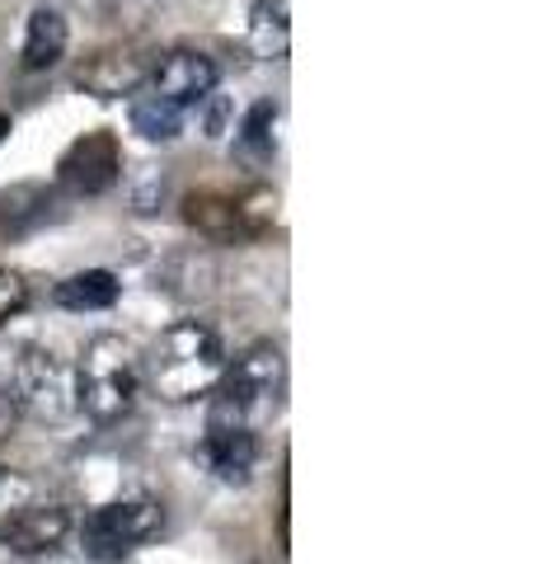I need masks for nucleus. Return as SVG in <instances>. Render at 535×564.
Listing matches in <instances>:
<instances>
[{"label": "nucleus", "mask_w": 535, "mask_h": 564, "mask_svg": "<svg viewBox=\"0 0 535 564\" xmlns=\"http://www.w3.org/2000/svg\"><path fill=\"white\" fill-rule=\"evenodd\" d=\"M226 344L207 321H174L141 358V381L165 404H198L226 372Z\"/></svg>", "instance_id": "1"}, {"label": "nucleus", "mask_w": 535, "mask_h": 564, "mask_svg": "<svg viewBox=\"0 0 535 564\" xmlns=\"http://www.w3.org/2000/svg\"><path fill=\"white\" fill-rule=\"evenodd\" d=\"M287 391V358L277 344L244 348L236 362H226L217 391L207 395V433L221 429H254L282 404Z\"/></svg>", "instance_id": "2"}, {"label": "nucleus", "mask_w": 535, "mask_h": 564, "mask_svg": "<svg viewBox=\"0 0 535 564\" xmlns=\"http://www.w3.org/2000/svg\"><path fill=\"white\" fill-rule=\"evenodd\" d=\"M141 391V352L122 334H95L76 367V400L89 423L109 429L132 414Z\"/></svg>", "instance_id": "3"}, {"label": "nucleus", "mask_w": 535, "mask_h": 564, "mask_svg": "<svg viewBox=\"0 0 535 564\" xmlns=\"http://www.w3.org/2000/svg\"><path fill=\"white\" fill-rule=\"evenodd\" d=\"M6 395L14 400V410L29 414L33 423H66L70 414H80L76 367L52 348H24L20 358H14Z\"/></svg>", "instance_id": "4"}, {"label": "nucleus", "mask_w": 535, "mask_h": 564, "mask_svg": "<svg viewBox=\"0 0 535 564\" xmlns=\"http://www.w3.org/2000/svg\"><path fill=\"white\" fill-rule=\"evenodd\" d=\"M160 522H165V508L160 499H122V503H103L80 522V551L99 564H118L128 560L137 545H146Z\"/></svg>", "instance_id": "5"}, {"label": "nucleus", "mask_w": 535, "mask_h": 564, "mask_svg": "<svg viewBox=\"0 0 535 564\" xmlns=\"http://www.w3.org/2000/svg\"><path fill=\"white\" fill-rule=\"evenodd\" d=\"M57 184L70 198H99L122 184V147L113 132H85L57 161Z\"/></svg>", "instance_id": "6"}, {"label": "nucleus", "mask_w": 535, "mask_h": 564, "mask_svg": "<svg viewBox=\"0 0 535 564\" xmlns=\"http://www.w3.org/2000/svg\"><path fill=\"white\" fill-rule=\"evenodd\" d=\"M151 70H155V52L141 47V43H113V47H99L95 57H85L76 70V85L95 99H128L137 95L141 85H151Z\"/></svg>", "instance_id": "7"}, {"label": "nucleus", "mask_w": 535, "mask_h": 564, "mask_svg": "<svg viewBox=\"0 0 535 564\" xmlns=\"http://www.w3.org/2000/svg\"><path fill=\"white\" fill-rule=\"evenodd\" d=\"M70 536V508L66 503H24L20 513L0 518V545H6L10 555H52L57 545Z\"/></svg>", "instance_id": "8"}, {"label": "nucleus", "mask_w": 535, "mask_h": 564, "mask_svg": "<svg viewBox=\"0 0 535 564\" xmlns=\"http://www.w3.org/2000/svg\"><path fill=\"white\" fill-rule=\"evenodd\" d=\"M217 85H221V66L211 62L207 52H198V47L160 52L155 70H151V90L174 99V104H184V109H193L198 99H207Z\"/></svg>", "instance_id": "9"}, {"label": "nucleus", "mask_w": 535, "mask_h": 564, "mask_svg": "<svg viewBox=\"0 0 535 564\" xmlns=\"http://www.w3.org/2000/svg\"><path fill=\"white\" fill-rule=\"evenodd\" d=\"M203 462L221 485H249L259 466V433L254 429L203 433Z\"/></svg>", "instance_id": "10"}, {"label": "nucleus", "mask_w": 535, "mask_h": 564, "mask_svg": "<svg viewBox=\"0 0 535 564\" xmlns=\"http://www.w3.org/2000/svg\"><path fill=\"white\" fill-rule=\"evenodd\" d=\"M184 221H188V231H198L211 245H236V240H244L240 236V221H236V198H230V193H217V188L188 193V198H184Z\"/></svg>", "instance_id": "11"}, {"label": "nucleus", "mask_w": 535, "mask_h": 564, "mask_svg": "<svg viewBox=\"0 0 535 564\" xmlns=\"http://www.w3.org/2000/svg\"><path fill=\"white\" fill-rule=\"evenodd\" d=\"M66 43H70V29L57 10H47L39 6L29 14V24H24V47H20V62L24 70H47V66H57L66 57Z\"/></svg>", "instance_id": "12"}, {"label": "nucleus", "mask_w": 535, "mask_h": 564, "mask_svg": "<svg viewBox=\"0 0 535 564\" xmlns=\"http://www.w3.org/2000/svg\"><path fill=\"white\" fill-rule=\"evenodd\" d=\"M244 47L254 52L259 62H282V57H287V47H292L287 0H254V10H249Z\"/></svg>", "instance_id": "13"}, {"label": "nucleus", "mask_w": 535, "mask_h": 564, "mask_svg": "<svg viewBox=\"0 0 535 564\" xmlns=\"http://www.w3.org/2000/svg\"><path fill=\"white\" fill-rule=\"evenodd\" d=\"M118 296H122V282L109 269L70 273L52 288V302H57L62 311H109V306H118Z\"/></svg>", "instance_id": "14"}, {"label": "nucleus", "mask_w": 535, "mask_h": 564, "mask_svg": "<svg viewBox=\"0 0 535 564\" xmlns=\"http://www.w3.org/2000/svg\"><path fill=\"white\" fill-rule=\"evenodd\" d=\"M184 104H174L165 95H141L132 99V132H141L146 141H174L178 132H184Z\"/></svg>", "instance_id": "15"}, {"label": "nucleus", "mask_w": 535, "mask_h": 564, "mask_svg": "<svg viewBox=\"0 0 535 564\" xmlns=\"http://www.w3.org/2000/svg\"><path fill=\"white\" fill-rule=\"evenodd\" d=\"M236 198V221H240V236L244 240H259L273 231V221H277V193L268 188V184H249L240 193H230Z\"/></svg>", "instance_id": "16"}, {"label": "nucleus", "mask_w": 535, "mask_h": 564, "mask_svg": "<svg viewBox=\"0 0 535 564\" xmlns=\"http://www.w3.org/2000/svg\"><path fill=\"white\" fill-rule=\"evenodd\" d=\"M273 122H277V104H254L240 122V155H254V161H268L273 155Z\"/></svg>", "instance_id": "17"}, {"label": "nucleus", "mask_w": 535, "mask_h": 564, "mask_svg": "<svg viewBox=\"0 0 535 564\" xmlns=\"http://www.w3.org/2000/svg\"><path fill=\"white\" fill-rule=\"evenodd\" d=\"M33 499H39V485H33L24 470L0 466V518L20 513V508H24V503H33Z\"/></svg>", "instance_id": "18"}, {"label": "nucleus", "mask_w": 535, "mask_h": 564, "mask_svg": "<svg viewBox=\"0 0 535 564\" xmlns=\"http://www.w3.org/2000/svg\"><path fill=\"white\" fill-rule=\"evenodd\" d=\"M24 306H29V282L14 269H0V325H10Z\"/></svg>", "instance_id": "19"}, {"label": "nucleus", "mask_w": 535, "mask_h": 564, "mask_svg": "<svg viewBox=\"0 0 535 564\" xmlns=\"http://www.w3.org/2000/svg\"><path fill=\"white\" fill-rule=\"evenodd\" d=\"M193 109H203V132H207L211 141L230 132V118H236V109H230V99H226V95H217V90H211L207 99H198V104H193Z\"/></svg>", "instance_id": "20"}, {"label": "nucleus", "mask_w": 535, "mask_h": 564, "mask_svg": "<svg viewBox=\"0 0 535 564\" xmlns=\"http://www.w3.org/2000/svg\"><path fill=\"white\" fill-rule=\"evenodd\" d=\"M137 180H141V184H137V193H132L137 212H155V207H160V193H165V174L151 170V165H141Z\"/></svg>", "instance_id": "21"}, {"label": "nucleus", "mask_w": 535, "mask_h": 564, "mask_svg": "<svg viewBox=\"0 0 535 564\" xmlns=\"http://www.w3.org/2000/svg\"><path fill=\"white\" fill-rule=\"evenodd\" d=\"M14 423H20V410H14V400L6 395V386H0V443L14 433Z\"/></svg>", "instance_id": "22"}, {"label": "nucleus", "mask_w": 535, "mask_h": 564, "mask_svg": "<svg viewBox=\"0 0 535 564\" xmlns=\"http://www.w3.org/2000/svg\"><path fill=\"white\" fill-rule=\"evenodd\" d=\"M10 128H14V122H10V113H0V147H6V137H10Z\"/></svg>", "instance_id": "23"}]
</instances>
